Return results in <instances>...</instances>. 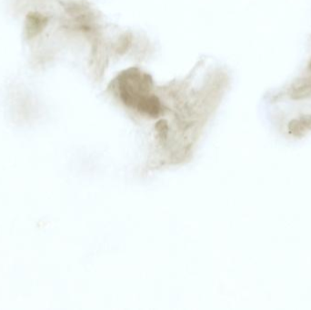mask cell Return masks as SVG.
I'll return each mask as SVG.
<instances>
[{"mask_svg":"<svg viewBox=\"0 0 311 310\" xmlns=\"http://www.w3.org/2000/svg\"><path fill=\"white\" fill-rule=\"evenodd\" d=\"M48 22V17L40 13L31 12L28 14L25 23V34L27 38L32 40L38 36L47 27Z\"/></svg>","mask_w":311,"mask_h":310,"instance_id":"1","label":"cell"},{"mask_svg":"<svg viewBox=\"0 0 311 310\" xmlns=\"http://www.w3.org/2000/svg\"><path fill=\"white\" fill-rule=\"evenodd\" d=\"M288 93L292 100H304L311 98V76L296 80L292 84Z\"/></svg>","mask_w":311,"mask_h":310,"instance_id":"2","label":"cell"}]
</instances>
